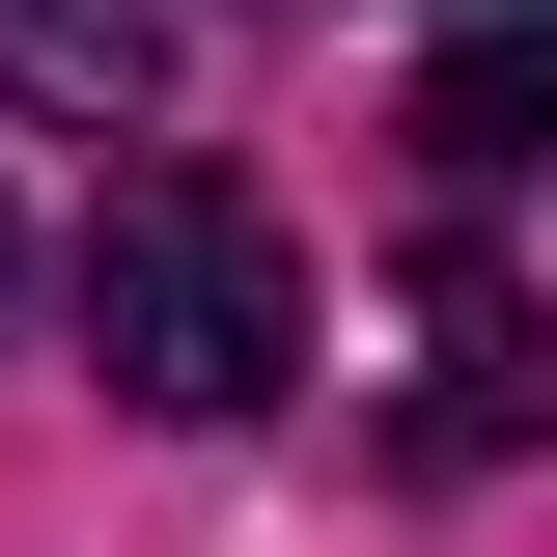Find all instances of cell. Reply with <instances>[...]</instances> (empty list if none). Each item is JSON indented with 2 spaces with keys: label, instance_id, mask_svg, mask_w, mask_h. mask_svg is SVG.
Returning a JSON list of instances; mask_svg holds the SVG:
<instances>
[{
  "label": "cell",
  "instance_id": "5b68a950",
  "mask_svg": "<svg viewBox=\"0 0 557 557\" xmlns=\"http://www.w3.org/2000/svg\"><path fill=\"white\" fill-rule=\"evenodd\" d=\"M474 28H530V0H474Z\"/></svg>",
  "mask_w": 557,
  "mask_h": 557
},
{
  "label": "cell",
  "instance_id": "3957f363",
  "mask_svg": "<svg viewBox=\"0 0 557 557\" xmlns=\"http://www.w3.org/2000/svg\"><path fill=\"white\" fill-rule=\"evenodd\" d=\"M0 112H168V0H0Z\"/></svg>",
  "mask_w": 557,
  "mask_h": 557
},
{
  "label": "cell",
  "instance_id": "7a4b0ae2",
  "mask_svg": "<svg viewBox=\"0 0 557 557\" xmlns=\"http://www.w3.org/2000/svg\"><path fill=\"white\" fill-rule=\"evenodd\" d=\"M418 446H446V474H502V446H530V307H502L474 223L418 251Z\"/></svg>",
  "mask_w": 557,
  "mask_h": 557
},
{
  "label": "cell",
  "instance_id": "6da1fadb",
  "mask_svg": "<svg viewBox=\"0 0 557 557\" xmlns=\"http://www.w3.org/2000/svg\"><path fill=\"white\" fill-rule=\"evenodd\" d=\"M84 335H112L139 418H278V362H307L278 196H251V168H112V223H84Z\"/></svg>",
  "mask_w": 557,
  "mask_h": 557
},
{
  "label": "cell",
  "instance_id": "277c9868",
  "mask_svg": "<svg viewBox=\"0 0 557 557\" xmlns=\"http://www.w3.org/2000/svg\"><path fill=\"white\" fill-rule=\"evenodd\" d=\"M530 139H557V57H530V28H446V57H418V168H446V196H502Z\"/></svg>",
  "mask_w": 557,
  "mask_h": 557
}]
</instances>
